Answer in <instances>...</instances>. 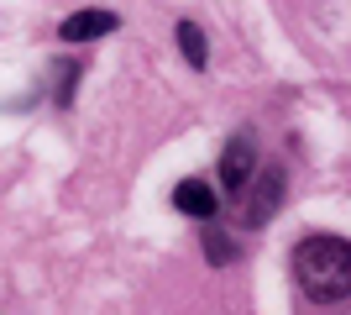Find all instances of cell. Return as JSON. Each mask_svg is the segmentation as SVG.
Listing matches in <instances>:
<instances>
[{"instance_id": "2", "label": "cell", "mask_w": 351, "mask_h": 315, "mask_svg": "<svg viewBox=\"0 0 351 315\" xmlns=\"http://www.w3.org/2000/svg\"><path fill=\"white\" fill-rule=\"evenodd\" d=\"M283 195H289V174H283V163H257V174L247 179V189H241V226L247 231H257V226L273 221V210L283 205Z\"/></svg>"}, {"instance_id": "7", "label": "cell", "mask_w": 351, "mask_h": 315, "mask_svg": "<svg viewBox=\"0 0 351 315\" xmlns=\"http://www.w3.org/2000/svg\"><path fill=\"white\" fill-rule=\"evenodd\" d=\"M173 43H178V53H184V63H189L194 74H205V69H210V43H205V32L194 27V21H178Z\"/></svg>"}, {"instance_id": "8", "label": "cell", "mask_w": 351, "mask_h": 315, "mask_svg": "<svg viewBox=\"0 0 351 315\" xmlns=\"http://www.w3.org/2000/svg\"><path fill=\"white\" fill-rule=\"evenodd\" d=\"M79 74H84V63H79V58H58V63H53V95H47V100L58 105V110L73 105V84H79Z\"/></svg>"}, {"instance_id": "1", "label": "cell", "mask_w": 351, "mask_h": 315, "mask_svg": "<svg viewBox=\"0 0 351 315\" xmlns=\"http://www.w3.org/2000/svg\"><path fill=\"white\" fill-rule=\"evenodd\" d=\"M293 289L315 305H341L351 294V242L336 231H309V237L293 242L289 257Z\"/></svg>"}, {"instance_id": "3", "label": "cell", "mask_w": 351, "mask_h": 315, "mask_svg": "<svg viewBox=\"0 0 351 315\" xmlns=\"http://www.w3.org/2000/svg\"><path fill=\"white\" fill-rule=\"evenodd\" d=\"M257 163H263V148H257V132L252 126H241L236 137H226V148H220V163H215V179L226 195H241L247 189V179L257 174Z\"/></svg>"}, {"instance_id": "4", "label": "cell", "mask_w": 351, "mask_h": 315, "mask_svg": "<svg viewBox=\"0 0 351 315\" xmlns=\"http://www.w3.org/2000/svg\"><path fill=\"white\" fill-rule=\"evenodd\" d=\"M116 27H121L116 11H105V5H84V11L63 16L58 37H63V43H95V37H110Z\"/></svg>"}, {"instance_id": "5", "label": "cell", "mask_w": 351, "mask_h": 315, "mask_svg": "<svg viewBox=\"0 0 351 315\" xmlns=\"http://www.w3.org/2000/svg\"><path fill=\"white\" fill-rule=\"evenodd\" d=\"M173 210H184L194 221H210V215H220V189L210 179H178L173 184Z\"/></svg>"}, {"instance_id": "6", "label": "cell", "mask_w": 351, "mask_h": 315, "mask_svg": "<svg viewBox=\"0 0 351 315\" xmlns=\"http://www.w3.org/2000/svg\"><path fill=\"white\" fill-rule=\"evenodd\" d=\"M199 247H205V263H210V268H226V263H236V237L215 221V215L199 226Z\"/></svg>"}]
</instances>
